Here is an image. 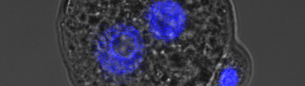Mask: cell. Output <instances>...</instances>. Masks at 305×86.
Listing matches in <instances>:
<instances>
[{
    "label": "cell",
    "instance_id": "obj_1",
    "mask_svg": "<svg viewBox=\"0 0 305 86\" xmlns=\"http://www.w3.org/2000/svg\"><path fill=\"white\" fill-rule=\"evenodd\" d=\"M215 65L206 85L208 86H238L245 83L248 71L239 56L231 48Z\"/></svg>",
    "mask_w": 305,
    "mask_h": 86
}]
</instances>
